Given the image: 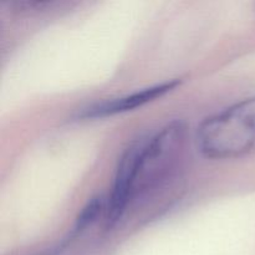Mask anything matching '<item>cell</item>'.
Here are the masks:
<instances>
[{
	"mask_svg": "<svg viewBox=\"0 0 255 255\" xmlns=\"http://www.w3.org/2000/svg\"><path fill=\"white\" fill-rule=\"evenodd\" d=\"M197 144L211 159L241 158L255 151V96L231 105L204 120Z\"/></svg>",
	"mask_w": 255,
	"mask_h": 255,
	"instance_id": "obj_1",
	"label": "cell"
},
{
	"mask_svg": "<svg viewBox=\"0 0 255 255\" xmlns=\"http://www.w3.org/2000/svg\"><path fill=\"white\" fill-rule=\"evenodd\" d=\"M187 143L186 125L172 121L152 136L142 138L134 178L133 202L169 181L178 171Z\"/></svg>",
	"mask_w": 255,
	"mask_h": 255,
	"instance_id": "obj_2",
	"label": "cell"
},
{
	"mask_svg": "<svg viewBox=\"0 0 255 255\" xmlns=\"http://www.w3.org/2000/svg\"><path fill=\"white\" fill-rule=\"evenodd\" d=\"M178 80H169V81L162 82V84L154 85V86L142 89L139 91L132 92L131 95L117 97V99L107 100V101L97 104L95 106L89 107L84 111L82 117L86 119H97V117L114 116V115L122 114V112L131 111V110L141 107L158 97L163 96L167 92L178 86Z\"/></svg>",
	"mask_w": 255,
	"mask_h": 255,
	"instance_id": "obj_3",
	"label": "cell"
},
{
	"mask_svg": "<svg viewBox=\"0 0 255 255\" xmlns=\"http://www.w3.org/2000/svg\"><path fill=\"white\" fill-rule=\"evenodd\" d=\"M104 212H107V203L104 197L92 198L80 212L79 217L76 218V223H75L74 233L72 234H77L80 232L85 231L87 227L91 226L94 222H96L100 214L104 213Z\"/></svg>",
	"mask_w": 255,
	"mask_h": 255,
	"instance_id": "obj_4",
	"label": "cell"
},
{
	"mask_svg": "<svg viewBox=\"0 0 255 255\" xmlns=\"http://www.w3.org/2000/svg\"><path fill=\"white\" fill-rule=\"evenodd\" d=\"M49 255H52V254H49Z\"/></svg>",
	"mask_w": 255,
	"mask_h": 255,
	"instance_id": "obj_5",
	"label": "cell"
}]
</instances>
